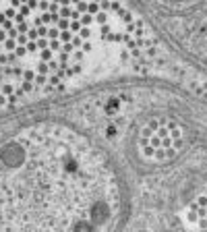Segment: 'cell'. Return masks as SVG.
<instances>
[{"instance_id": "cell-1", "label": "cell", "mask_w": 207, "mask_h": 232, "mask_svg": "<svg viewBox=\"0 0 207 232\" xmlns=\"http://www.w3.org/2000/svg\"><path fill=\"white\" fill-rule=\"evenodd\" d=\"M0 232H207V89L130 73L0 114Z\"/></svg>"}, {"instance_id": "cell-2", "label": "cell", "mask_w": 207, "mask_h": 232, "mask_svg": "<svg viewBox=\"0 0 207 232\" xmlns=\"http://www.w3.org/2000/svg\"><path fill=\"white\" fill-rule=\"evenodd\" d=\"M99 44L135 73L151 68L155 48L130 2L0 0V114L75 87Z\"/></svg>"}, {"instance_id": "cell-3", "label": "cell", "mask_w": 207, "mask_h": 232, "mask_svg": "<svg viewBox=\"0 0 207 232\" xmlns=\"http://www.w3.org/2000/svg\"><path fill=\"white\" fill-rule=\"evenodd\" d=\"M153 46L155 71L207 89V2H130Z\"/></svg>"}]
</instances>
